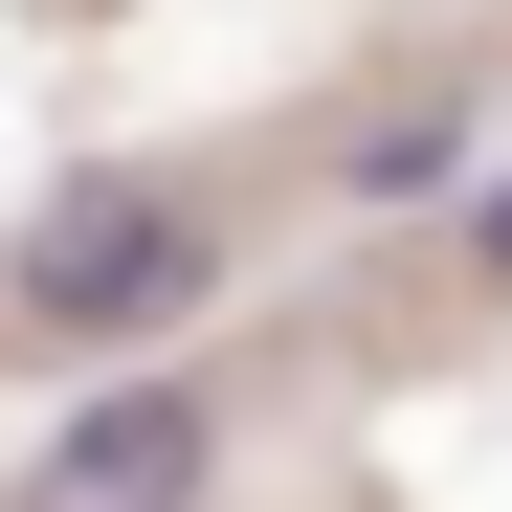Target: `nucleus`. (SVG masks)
Returning a JSON list of instances; mask_svg holds the SVG:
<instances>
[{"label":"nucleus","instance_id":"f03ea898","mask_svg":"<svg viewBox=\"0 0 512 512\" xmlns=\"http://www.w3.org/2000/svg\"><path fill=\"white\" fill-rule=\"evenodd\" d=\"M201 468H223L201 379H90V401L23 446V490H0V512H201Z\"/></svg>","mask_w":512,"mask_h":512},{"label":"nucleus","instance_id":"7ed1b4c3","mask_svg":"<svg viewBox=\"0 0 512 512\" xmlns=\"http://www.w3.org/2000/svg\"><path fill=\"white\" fill-rule=\"evenodd\" d=\"M468 268H490V290H512V179H490V201H468Z\"/></svg>","mask_w":512,"mask_h":512},{"label":"nucleus","instance_id":"f257e3e1","mask_svg":"<svg viewBox=\"0 0 512 512\" xmlns=\"http://www.w3.org/2000/svg\"><path fill=\"white\" fill-rule=\"evenodd\" d=\"M201 290H223V223L156 201V179H67L23 245H0V312H45V334H179Z\"/></svg>","mask_w":512,"mask_h":512}]
</instances>
